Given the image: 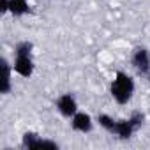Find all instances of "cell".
Masks as SVG:
<instances>
[{"label":"cell","instance_id":"9c48e42d","mask_svg":"<svg viewBox=\"0 0 150 150\" xmlns=\"http://www.w3.org/2000/svg\"><path fill=\"white\" fill-rule=\"evenodd\" d=\"M97 124L106 131V132H111V134H115V127H117V120L113 118V117H110V115H106V113H101V115H97Z\"/></svg>","mask_w":150,"mask_h":150},{"label":"cell","instance_id":"52a82bcc","mask_svg":"<svg viewBox=\"0 0 150 150\" xmlns=\"http://www.w3.org/2000/svg\"><path fill=\"white\" fill-rule=\"evenodd\" d=\"M136 132L134 125L131 124L129 118H124V120H117V127H115V134L120 138V139H129L132 134Z\"/></svg>","mask_w":150,"mask_h":150},{"label":"cell","instance_id":"4fadbf2b","mask_svg":"<svg viewBox=\"0 0 150 150\" xmlns=\"http://www.w3.org/2000/svg\"><path fill=\"white\" fill-rule=\"evenodd\" d=\"M0 13L2 14L9 13V0H0Z\"/></svg>","mask_w":150,"mask_h":150},{"label":"cell","instance_id":"8fae6325","mask_svg":"<svg viewBox=\"0 0 150 150\" xmlns=\"http://www.w3.org/2000/svg\"><path fill=\"white\" fill-rule=\"evenodd\" d=\"M32 50H34V44L28 42V41H21L16 44L14 48V53L16 55H32Z\"/></svg>","mask_w":150,"mask_h":150},{"label":"cell","instance_id":"7c38bea8","mask_svg":"<svg viewBox=\"0 0 150 150\" xmlns=\"http://www.w3.org/2000/svg\"><path fill=\"white\" fill-rule=\"evenodd\" d=\"M129 120H131V124L134 125V129L138 131L141 125H143V120H145V115L143 113H139V111H134L131 117H129Z\"/></svg>","mask_w":150,"mask_h":150},{"label":"cell","instance_id":"ba28073f","mask_svg":"<svg viewBox=\"0 0 150 150\" xmlns=\"http://www.w3.org/2000/svg\"><path fill=\"white\" fill-rule=\"evenodd\" d=\"M28 9H30V7H28V2H27V0H9V13H11L13 16H16V18L27 14Z\"/></svg>","mask_w":150,"mask_h":150},{"label":"cell","instance_id":"8992f818","mask_svg":"<svg viewBox=\"0 0 150 150\" xmlns=\"http://www.w3.org/2000/svg\"><path fill=\"white\" fill-rule=\"evenodd\" d=\"M0 64H2V81H0V94H9L11 88H13V65L7 62V58H2L0 60Z\"/></svg>","mask_w":150,"mask_h":150},{"label":"cell","instance_id":"277c9868","mask_svg":"<svg viewBox=\"0 0 150 150\" xmlns=\"http://www.w3.org/2000/svg\"><path fill=\"white\" fill-rule=\"evenodd\" d=\"M13 69L18 76L21 78H30L34 74V60H32V55H16L14 58V64H13Z\"/></svg>","mask_w":150,"mask_h":150},{"label":"cell","instance_id":"5bb4252c","mask_svg":"<svg viewBox=\"0 0 150 150\" xmlns=\"http://www.w3.org/2000/svg\"><path fill=\"white\" fill-rule=\"evenodd\" d=\"M146 80H148V83H150V71H148V74H146Z\"/></svg>","mask_w":150,"mask_h":150},{"label":"cell","instance_id":"7a4b0ae2","mask_svg":"<svg viewBox=\"0 0 150 150\" xmlns=\"http://www.w3.org/2000/svg\"><path fill=\"white\" fill-rule=\"evenodd\" d=\"M131 64L138 74H148V71H150V51L143 46L134 48L132 57H131Z\"/></svg>","mask_w":150,"mask_h":150},{"label":"cell","instance_id":"5b68a950","mask_svg":"<svg viewBox=\"0 0 150 150\" xmlns=\"http://www.w3.org/2000/svg\"><path fill=\"white\" fill-rule=\"evenodd\" d=\"M57 110L62 117L65 118H71L74 113L78 111V101L74 99L72 94H62L58 99H57Z\"/></svg>","mask_w":150,"mask_h":150},{"label":"cell","instance_id":"6da1fadb","mask_svg":"<svg viewBox=\"0 0 150 150\" xmlns=\"http://www.w3.org/2000/svg\"><path fill=\"white\" fill-rule=\"evenodd\" d=\"M134 88L136 85H134V80L131 74L124 71H117L115 78L110 85V94L117 104H127L134 96Z\"/></svg>","mask_w":150,"mask_h":150},{"label":"cell","instance_id":"3957f363","mask_svg":"<svg viewBox=\"0 0 150 150\" xmlns=\"http://www.w3.org/2000/svg\"><path fill=\"white\" fill-rule=\"evenodd\" d=\"M71 127L72 131L76 132H81V134H88L92 129H94V118L85 113V111H76L72 117H71Z\"/></svg>","mask_w":150,"mask_h":150},{"label":"cell","instance_id":"30bf717a","mask_svg":"<svg viewBox=\"0 0 150 150\" xmlns=\"http://www.w3.org/2000/svg\"><path fill=\"white\" fill-rule=\"evenodd\" d=\"M41 139H42V138H41L37 132H34V131H27V132L23 134V138H21V143H23L25 148H39Z\"/></svg>","mask_w":150,"mask_h":150}]
</instances>
